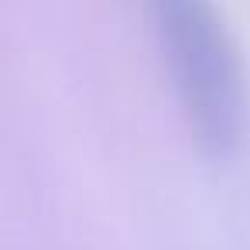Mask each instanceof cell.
I'll return each mask as SVG.
<instances>
[{"label":"cell","mask_w":250,"mask_h":250,"mask_svg":"<svg viewBox=\"0 0 250 250\" xmlns=\"http://www.w3.org/2000/svg\"><path fill=\"white\" fill-rule=\"evenodd\" d=\"M161 35L199 141L229 154L247 130V86L223 21L209 0H161Z\"/></svg>","instance_id":"1"}]
</instances>
